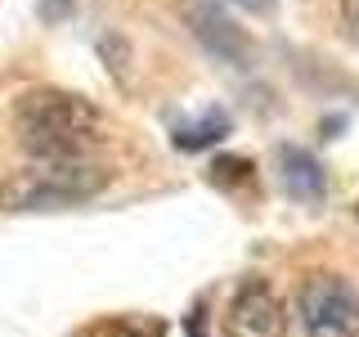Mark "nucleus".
<instances>
[{
	"mask_svg": "<svg viewBox=\"0 0 359 337\" xmlns=\"http://www.w3.org/2000/svg\"><path fill=\"white\" fill-rule=\"evenodd\" d=\"M18 140L36 162H63V157H90L104 140V117L72 90H27L18 99Z\"/></svg>",
	"mask_w": 359,
	"mask_h": 337,
	"instance_id": "1",
	"label": "nucleus"
},
{
	"mask_svg": "<svg viewBox=\"0 0 359 337\" xmlns=\"http://www.w3.org/2000/svg\"><path fill=\"white\" fill-rule=\"evenodd\" d=\"M112 171L95 157H63V162H32L0 180V207L5 211H54L72 207L108 189Z\"/></svg>",
	"mask_w": 359,
	"mask_h": 337,
	"instance_id": "2",
	"label": "nucleus"
},
{
	"mask_svg": "<svg viewBox=\"0 0 359 337\" xmlns=\"http://www.w3.org/2000/svg\"><path fill=\"white\" fill-rule=\"evenodd\" d=\"M306 337H359V292L341 275H310L297 292Z\"/></svg>",
	"mask_w": 359,
	"mask_h": 337,
	"instance_id": "3",
	"label": "nucleus"
},
{
	"mask_svg": "<svg viewBox=\"0 0 359 337\" xmlns=\"http://www.w3.org/2000/svg\"><path fill=\"white\" fill-rule=\"evenodd\" d=\"M287 333V315L283 301L274 297V288L265 279H247L238 292L229 297L224 310V337H283Z\"/></svg>",
	"mask_w": 359,
	"mask_h": 337,
	"instance_id": "4",
	"label": "nucleus"
},
{
	"mask_svg": "<svg viewBox=\"0 0 359 337\" xmlns=\"http://www.w3.org/2000/svg\"><path fill=\"white\" fill-rule=\"evenodd\" d=\"M189 22H194L198 41H202V45H211L216 54H224V59H247V41H243V32L233 27V22L220 14V9H211V5L189 9Z\"/></svg>",
	"mask_w": 359,
	"mask_h": 337,
	"instance_id": "5",
	"label": "nucleus"
},
{
	"mask_svg": "<svg viewBox=\"0 0 359 337\" xmlns=\"http://www.w3.org/2000/svg\"><path fill=\"white\" fill-rule=\"evenodd\" d=\"M278 162H283V189L297 202H319L323 198V166L314 162L306 149H283L278 153Z\"/></svg>",
	"mask_w": 359,
	"mask_h": 337,
	"instance_id": "6",
	"label": "nucleus"
},
{
	"mask_svg": "<svg viewBox=\"0 0 359 337\" xmlns=\"http://www.w3.org/2000/svg\"><path fill=\"white\" fill-rule=\"evenodd\" d=\"M224 135H229V117L211 108L207 117H198V121H180V126H175V144L194 153V149H207V144L224 140Z\"/></svg>",
	"mask_w": 359,
	"mask_h": 337,
	"instance_id": "7",
	"label": "nucleus"
},
{
	"mask_svg": "<svg viewBox=\"0 0 359 337\" xmlns=\"http://www.w3.org/2000/svg\"><path fill=\"white\" fill-rule=\"evenodd\" d=\"M162 333H166L162 319H149V315H117V319L90 324L81 337H162Z\"/></svg>",
	"mask_w": 359,
	"mask_h": 337,
	"instance_id": "8",
	"label": "nucleus"
},
{
	"mask_svg": "<svg viewBox=\"0 0 359 337\" xmlns=\"http://www.w3.org/2000/svg\"><path fill=\"white\" fill-rule=\"evenodd\" d=\"M341 32L359 45V0H341Z\"/></svg>",
	"mask_w": 359,
	"mask_h": 337,
	"instance_id": "9",
	"label": "nucleus"
},
{
	"mask_svg": "<svg viewBox=\"0 0 359 337\" xmlns=\"http://www.w3.org/2000/svg\"><path fill=\"white\" fill-rule=\"evenodd\" d=\"M184 337H207V319H202V310L189 315V324H184Z\"/></svg>",
	"mask_w": 359,
	"mask_h": 337,
	"instance_id": "10",
	"label": "nucleus"
},
{
	"mask_svg": "<svg viewBox=\"0 0 359 337\" xmlns=\"http://www.w3.org/2000/svg\"><path fill=\"white\" fill-rule=\"evenodd\" d=\"M238 5H247V9H265L269 0H238Z\"/></svg>",
	"mask_w": 359,
	"mask_h": 337,
	"instance_id": "11",
	"label": "nucleus"
}]
</instances>
